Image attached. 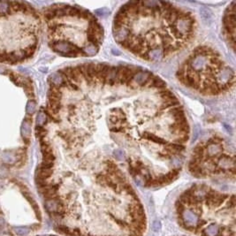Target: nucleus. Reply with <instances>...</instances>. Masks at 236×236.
Masks as SVG:
<instances>
[{"label":"nucleus","instance_id":"nucleus-1","mask_svg":"<svg viewBox=\"0 0 236 236\" xmlns=\"http://www.w3.org/2000/svg\"><path fill=\"white\" fill-rule=\"evenodd\" d=\"M179 225L196 236H235V198L194 185L176 202Z\"/></svg>","mask_w":236,"mask_h":236},{"label":"nucleus","instance_id":"nucleus-2","mask_svg":"<svg viewBox=\"0 0 236 236\" xmlns=\"http://www.w3.org/2000/svg\"><path fill=\"white\" fill-rule=\"evenodd\" d=\"M52 47V49L59 52V54L65 57H69V58H75L78 57L81 53V50L78 47L74 45L73 44H71L69 42H65V41H58L52 43V44H50Z\"/></svg>","mask_w":236,"mask_h":236},{"label":"nucleus","instance_id":"nucleus-3","mask_svg":"<svg viewBox=\"0 0 236 236\" xmlns=\"http://www.w3.org/2000/svg\"><path fill=\"white\" fill-rule=\"evenodd\" d=\"M152 76L151 73L148 71H138L134 74L132 77V84L137 86H145Z\"/></svg>","mask_w":236,"mask_h":236},{"label":"nucleus","instance_id":"nucleus-4","mask_svg":"<svg viewBox=\"0 0 236 236\" xmlns=\"http://www.w3.org/2000/svg\"><path fill=\"white\" fill-rule=\"evenodd\" d=\"M165 57L164 50L162 46H156V47H152L151 50L146 52V54L142 55V58H145L151 61H160L163 59V58Z\"/></svg>","mask_w":236,"mask_h":236},{"label":"nucleus","instance_id":"nucleus-5","mask_svg":"<svg viewBox=\"0 0 236 236\" xmlns=\"http://www.w3.org/2000/svg\"><path fill=\"white\" fill-rule=\"evenodd\" d=\"M130 28H126L123 26L117 29H113L115 40L119 44H122L124 42H126V40H128L130 38Z\"/></svg>","mask_w":236,"mask_h":236},{"label":"nucleus","instance_id":"nucleus-6","mask_svg":"<svg viewBox=\"0 0 236 236\" xmlns=\"http://www.w3.org/2000/svg\"><path fill=\"white\" fill-rule=\"evenodd\" d=\"M223 151V147L221 143H214L211 141H208L206 151H207V155L210 156H218Z\"/></svg>","mask_w":236,"mask_h":236},{"label":"nucleus","instance_id":"nucleus-7","mask_svg":"<svg viewBox=\"0 0 236 236\" xmlns=\"http://www.w3.org/2000/svg\"><path fill=\"white\" fill-rule=\"evenodd\" d=\"M65 80V77L62 75L60 73H56V74H53L50 75L51 84H52V86H55V87H58V88L64 87Z\"/></svg>","mask_w":236,"mask_h":236},{"label":"nucleus","instance_id":"nucleus-8","mask_svg":"<svg viewBox=\"0 0 236 236\" xmlns=\"http://www.w3.org/2000/svg\"><path fill=\"white\" fill-rule=\"evenodd\" d=\"M80 50H81L82 55L95 56L98 51V47L94 44H89L88 45H85L82 49H80Z\"/></svg>","mask_w":236,"mask_h":236},{"label":"nucleus","instance_id":"nucleus-9","mask_svg":"<svg viewBox=\"0 0 236 236\" xmlns=\"http://www.w3.org/2000/svg\"><path fill=\"white\" fill-rule=\"evenodd\" d=\"M21 135L26 139H28L30 137L31 125L30 123H28L27 121H24L22 122V125H21Z\"/></svg>","mask_w":236,"mask_h":236},{"label":"nucleus","instance_id":"nucleus-10","mask_svg":"<svg viewBox=\"0 0 236 236\" xmlns=\"http://www.w3.org/2000/svg\"><path fill=\"white\" fill-rule=\"evenodd\" d=\"M13 231L17 235L26 236L28 235V233H30V229L27 226H16L13 228Z\"/></svg>","mask_w":236,"mask_h":236},{"label":"nucleus","instance_id":"nucleus-11","mask_svg":"<svg viewBox=\"0 0 236 236\" xmlns=\"http://www.w3.org/2000/svg\"><path fill=\"white\" fill-rule=\"evenodd\" d=\"M9 9H10V4L9 3L5 2V1H0V15L7 14Z\"/></svg>","mask_w":236,"mask_h":236},{"label":"nucleus","instance_id":"nucleus-12","mask_svg":"<svg viewBox=\"0 0 236 236\" xmlns=\"http://www.w3.org/2000/svg\"><path fill=\"white\" fill-rule=\"evenodd\" d=\"M200 13H201L202 17L203 18V20H206V21H211L212 15H211V11L209 10V9L203 7V8L200 9Z\"/></svg>","mask_w":236,"mask_h":236},{"label":"nucleus","instance_id":"nucleus-13","mask_svg":"<svg viewBox=\"0 0 236 236\" xmlns=\"http://www.w3.org/2000/svg\"><path fill=\"white\" fill-rule=\"evenodd\" d=\"M46 122V115L44 114V112L43 111H40L38 114H37V117H36V124L38 126H43Z\"/></svg>","mask_w":236,"mask_h":236},{"label":"nucleus","instance_id":"nucleus-14","mask_svg":"<svg viewBox=\"0 0 236 236\" xmlns=\"http://www.w3.org/2000/svg\"><path fill=\"white\" fill-rule=\"evenodd\" d=\"M35 108H36V105L34 101H28V104H27V107H26V110L28 112V114L29 115H32L34 112L35 111Z\"/></svg>","mask_w":236,"mask_h":236},{"label":"nucleus","instance_id":"nucleus-15","mask_svg":"<svg viewBox=\"0 0 236 236\" xmlns=\"http://www.w3.org/2000/svg\"><path fill=\"white\" fill-rule=\"evenodd\" d=\"M14 156H13V155H11L10 153H5L4 154V160L6 163H9V164H12V163H13V161H14Z\"/></svg>","mask_w":236,"mask_h":236},{"label":"nucleus","instance_id":"nucleus-16","mask_svg":"<svg viewBox=\"0 0 236 236\" xmlns=\"http://www.w3.org/2000/svg\"><path fill=\"white\" fill-rule=\"evenodd\" d=\"M113 155L119 160L123 159V157H124V156H123V151H121V150H116V151H113Z\"/></svg>","mask_w":236,"mask_h":236},{"label":"nucleus","instance_id":"nucleus-17","mask_svg":"<svg viewBox=\"0 0 236 236\" xmlns=\"http://www.w3.org/2000/svg\"><path fill=\"white\" fill-rule=\"evenodd\" d=\"M5 226V218L3 215H1L0 214V229H2L4 226Z\"/></svg>","mask_w":236,"mask_h":236},{"label":"nucleus","instance_id":"nucleus-18","mask_svg":"<svg viewBox=\"0 0 236 236\" xmlns=\"http://www.w3.org/2000/svg\"><path fill=\"white\" fill-rule=\"evenodd\" d=\"M4 73H5V69L2 68V67H0V74H4Z\"/></svg>","mask_w":236,"mask_h":236}]
</instances>
